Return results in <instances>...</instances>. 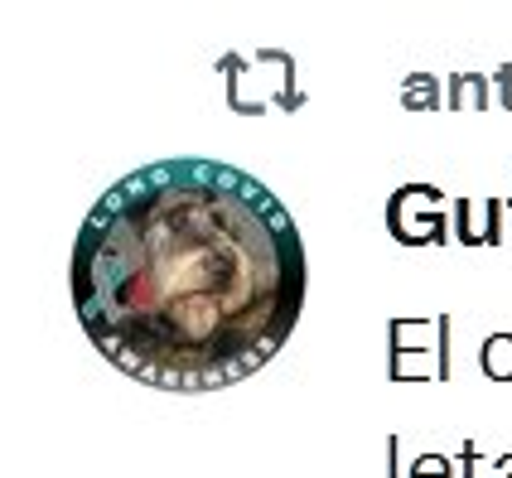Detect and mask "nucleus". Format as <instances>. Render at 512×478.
I'll return each mask as SVG.
<instances>
[{
    "mask_svg": "<svg viewBox=\"0 0 512 478\" xmlns=\"http://www.w3.org/2000/svg\"><path fill=\"white\" fill-rule=\"evenodd\" d=\"M87 343L155 392L252 377L305 310V242L281 198L228 160L174 155L92 203L68 261Z\"/></svg>",
    "mask_w": 512,
    "mask_h": 478,
    "instance_id": "nucleus-1",
    "label": "nucleus"
},
{
    "mask_svg": "<svg viewBox=\"0 0 512 478\" xmlns=\"http://www.w3.org/2000/svg\"><path fill=\"white\" fill-rule=\"evenodd\" d=\"M392 382H450V314H397L387 324Z\"/></svg>",
    "mask_w": 512,
    "mask_h": 478,
    "instance_id": "nucleus-2",
    "label": "nucleus"
},
{
    "mask_svg": "<svg viewBox=\"0 0 512 478\" xmlns=\"http://www.w3.org/2000/svg\"><path fill=\"white\" fill-rule=\"evenodd\" d=\"M387 227L401 247H430V242H450V223H445V194L435 184H401L387 198Z\"/></svg>",
    "mask_w": 512,
    "mask_h": 478,
    "instance_id": "nucleus-3",
    "label": "nucleus"
},
{
    "mask_svg": "<svg viewBox=\"0 0 512 478\" xmlns=\"http://www.w3.org/2000/svg\"><path fill=\"white\" fill-rule=\"evenodd\" d=\"M498 218H503V203H493V198H459L455 203V242H464V247H498L503 242V227H498Z\"/></svg>",
    "mask_w": 512,
    "mask_h": 478,
    "instance_id": "nucleus-4",
    "label": "nucleus"
},
{
    "mask_svg": "<svg viewBox=\"0 0 512 478\" xmlns=\"http://www.w3.org/2000/svg\"><path fill=\"white\" fill-rule=\"evenodd\" d=\"M401 107H406V112H435V107H445L440 78H430V73H411L406 87H401Z\"/></svg>",
    "mask_w": 512,
    "mask_h": 478,
    "instance_id": "nucleus-5",
    "label": "nucleus"
},
{
    "mask_svg": "<svg viewBox=\"0 0 512 478\" xmlns=\"http://www.w3.org/2000/svg\"><path fill=\"white\" fill-rule=\"evenodd\" d=\"M445 107H455V112L479 107V112H484L488 107V78L484 73H455V78H450V92H445Z\"/></svg>",
    "mask_w": 512,
    "mask_h": 478,
    "instance_id": "nucleus-6",
    "label": "nucleus"
},
{
    "mask_svg": "<svg viewBox=\"0 0 512 478\" xmlns=\"http://www.w3.org/2000/svg\"><path fill=\"white\" fill-rule=\"evenodd\" d=\"M479 367L493 382H512V334H488L479 348Z\"/></svg>",
    "mask_w": 512,
    "mask_h": 478,
    "instance_id": "nucleus-7",
    "label": "nucleus"
},
{
    "mask_svg": "<svg viewBox=\"0 0 512 478\" xmlns=\"http://www.w3.org/2000/svg\"><path fill=\"white\" fill-rule=\"evenodd\" d=\"M455 459L450 454H421L411 469H406V478H455Z\"/></svg>",
    "mask_w": 512,
    "mask_h": 478,
    "instance_id": "nucleus-8",
    "label": "nucleus"
},
{
    "mask_svg": "<svg viewBox=\"0 0 512 478\" xmlns=\"http://www.w3.org/2000/svg\"><path fill=\"white\" fill-rule=\"evenodd\" d=\"M493 83H503V92H498V107H503V112H512V63H503V68L493 73Z\"/></svg>",
    "mask_w": 512,
    "mask_h": 478,
    "instance_id": "nucleus-9",
    "label": "nucleus"
},
{
    "mask_svg": "<svg viewBox=\"0 0 512 478\" xmlns=\"http://www.w3.org/2000/svg\"><path fill=\"white\" fill-rule=\"evenodd\" d=\"M493 478H512V454H498V459H493Z\"/></svg>",
    "mask_w": 512,
    "mask_h": 478,
    "instance_id": "nucleus-10",
    "label": "nucleus"
}]
</instances>
